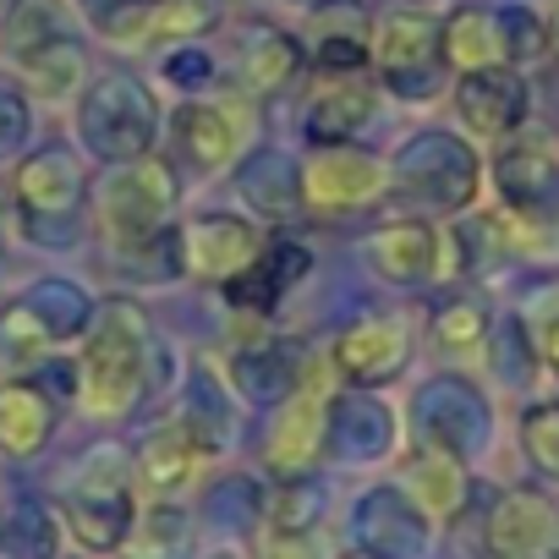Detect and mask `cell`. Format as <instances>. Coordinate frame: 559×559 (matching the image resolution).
Masks as SVG:
<instances>
[{"label": "cell", "instance_id": "cell-1", "mask_svg": "<svg viewBox=\"0 0 559 559\" xmlns=\"http://www.w3.org/2000/svg\"><path fill=\"white\" fill-rule=\"evenodd\" d=\"M143 373H148V330L143 313L127 302H110L78 357V384H83V406L94 417H121L138 406L143 395Z\"/></svg>", "mask_w": 559, "mask_h": 559}, {"label": "cell", "instance_id": "cell-2", "mask_svg": "<svg viewBox=\"0 0 559 559\" xmlns=\"http://www.w3.org/2000/svg\"><path fill=\"white\" fill-rule=\"evenodd\" d=\"M61 521L94 554H110V548L132 543L138 510H132V483H127V455L121 450H94L78 466V477L61 499Z\"/></svg>", "mask_w": 559, "mask_h": 559}, {"label": "cell", "instance_id": "cell-3", "mask_svg": "<svg viewBox=\"0 0 559 559\" xmlns=\"http://www.w3.org/2000/svg\"><path fill=\"white\" fill-rule=\"evenodd\" d=\"M170 209H176V170L159 159H138L116 170L99 192V219L121 252H143L154 236H165Z\"/></svg>", "mask_w": 559, "mask_h": 559}, {"label": "cell", "instance_id": "cell-4", "mask_svg": "<svg viewBox=\"0 0 559 559\" xmlns=\"http://www.w3.org/2000/svg\"><path fill=\"white\" fill-rule=\"evenodd\" d=\"M12 198H17V214L23 225L39 236V241H67L72 236V219L83 209V170L72 159V148H39L17 165L12 176Z\"/></svg>", "mask_w": 559, "mask_h": 559}, {"label": "cell", "instance_id": "cell-5", "mask_svg": "<svg viewBox=\"0 0 559 559\" xmlns=\"http://www.w3.org/2000/svg\"><path fill=\"white\" fill-rule=\"evenodd\" d=\"M368 56L379 61V78L390 94L401 99H423L433 94L439 83V23L423 17V12H384L373 28H368Z\"/></svg>", "mask_w": 559, "mask_h": 559}, {"label": "cell", "instance_id": "cell-6", "mask_svg": "<svg viewBox=\"0 0 559 559\" xmlns=\"http://www.w3.org/2000/svg\"><path fill=\"white\" fill-rule=\"evenodd\" d=\"M83 138L105 159H138L154 138V99L132 78H105L83 99Z\"/></svg>", "mask_w": 559, "mask_h": 559}, {"label": "cell", "instance_id": "cell-7", "mask_svg": "<svg viewBox=\"0 0 559 559\" xmlns=\"http://www.w3.org/2000/svg\"><path fill=\"white\" fill-rule=\"evenodd\" d=\"M379 187H384V165L352 143H319L302 165V198L313 209H357L379 198Z\"/></svg>", "mask_w": 559, "mask_h": 559}, {"label": "cell", "instance_id": "cell-8", "mask_svg": "<svg viewBox=\"0 0 559 559\" xmlns=\"http://www.w3.org/2000/svg\"><path fill=\"white\" fill-rule=\"evenodd\" d=\"M554 521L559 510L548 504V493L537 488H510L499 493V504L488 510V548L499 559H537L554 543Z\"/></svg>", "mask_w": 559, "mask_h": 559}, {"label": "cell", "instance_id": "cell-9", "mask_svg": "<svg viewBox=\"0 0 559 559\" xmlns=\"http://www.w3.org/2000/svg\"><path fill=\"white\" fill-rule=\"evenodd\" d=\"M308 269H313V252H308V247H297V241H269V247H258V258H252L241 274L225 280V297H230L241 313H274L280 297H286Z\"/></svg>", "mask_w": 559, "mask_h": 559}, {"label": "cell", "instance_id": "cell-10", "mask_svg": "<svg viewBox=\"0 0 559 559\" xmlns=\"http://www.w3.org/2000/svg\"><path fill=\"white\" fill-rule=\"evenodd\" d=\"M335 368L357 384H384L406 368L412 357V341H406V324L401 319H357L341 341H335Z\"/></svg>", "mask_w": 559, "mask_h": 559}, {"label": "cell", "instance_id": "cell-11", "mask_svg": "<svg viewBox=\"0 0 559 559\" xmlns=\"http://www.w3.org/2000/svg\"><path fill=\"white\" fill-rule=\"evenodd\" d=\"M203 461H209V439H203L192 423H165V428H154V433L143 439V450H138V477H143L148 493L170 499V493H181V488L198 483Z\"/></svg>", "mask_w": 559, "mask_h": 559}, {"label": "cell", "instance_id": "cell-12", "mask_svg": "<svg viewBox=\"0 0 559 559\" xmlns=\"http://www.w3.org/2000/svg\"><path fill=\"white\" fill-rule=\"evenodd\" d=\"M357 543L362 554L373 559H417L423 543H428V515L406 499V493H368L362 510H357Z\"/></svg>", "mask_w": 559, "mask_h": 559}, {"label": "cell", "instance_id": "cell-13", "mask_svg": "<svg viewBox=\"0 0 559 559\" xmlns=\"http://www.w3.org/2000/svg\"><path fill=\"white\" fill-rule=\"evenodd\" d=\"M439 230L423 225V219H406V225H384L368 236V269L379 280H390V286H428V280L439 274Z\"/></svg>", "mask_w": 559, "mask_h": 559}, {"label": "cell", "instance_id": "cell-14", "mask_svg": "<svg viewBox=\"0 0 559 559\" xmlns=\"http://www.w3.org/2000/svg\"><path fill=\"white\" fill-rule=\"evenodd\" d=\"M439 50L461 72H488L510 61V12L493 7H461L439 23Z\"/></svg>", "mask_w": 559, "mask_h": 559}, {"label": "cell", "instance_id": "cell-15", "mask_svg": "<svg viewBox=\"0 0 559 559\" xmlns=\"http://www.w3.org/2000/svg\"><path fill=\"white\" fill-rule=\"evenodd\" d=\"M252 258H258V230L247 219H236V214H203L198 225L181 230V263L198 269V274L230 280Z\"/></svg>", "mask_w": 559, "mask_h": 559}, {"label": "cell", "instance_id": "cell-16", "mask_svg": "<svg viewBox=\"0 0 559 559\" xmlns=\"http://www.w3.org/2000/svg\"><path fill=\"white\" fill-rule=\"evenodd\" d=\"M455 105H461V121H466L472 132H483V138H504V132H515L521 116H526V83H521L510 67L466 72Z\"/></svg>", "mask_w": 559, "mask_h": 559}, {"label": "cell", "instance_id": "cell-17", "mask_svg": "<svg viewBox=\"0 0 559 559\" xmlns=\"http://www.w3.org/2000/svg\"><path fill=\"white\" fill-rule=\"evenodd\" d=\"M56 433V401L45 384L34 379H12L0 384V455L12 461H34Z\"/></svg>", "mask_w": 559, "mask_h": 559}, {"label": "cell", "instance_id": "cell-18", "mask_svg": "<svg viewBox=\"0 0 559 559\" xmlns=\"http://www.w3.org/2000/svg\"><path fill=\"white\" fill-rule=\"evenodd\" d=\"M297 401L286 406V417L274 423V439H269V461L280 472H302L313 455H319V439L330 433V395L319 384V373H308L302 390H292Z\"/></svg>", "mask_w": 559, "mask_h": 559}, {"label": "cell", "instance_id": "cell-19", "mask_svg": "<svg viewBox=\"0 0 559 559\" xmlns=\"http://www.w3.org/2000/svg\"><path fill=\"white\" fill-rule=\"evenodd\" d=\"M406 499L428 515V521H450L466 504V466L455 450L423 444L406 466Z\"/></svg>", "mask_w": 559, "mask_h": 559}, {"label": "cell", "instance_id": "cell-20", "mask_svg": "<svg viewBox=\"0 0 559 559\" xmlns=\"http://www.w3.org/2000/svg\"><path fill=\"white\" fill-rule=\"evenodd\" d=\"M368 116H373V88L357 72H341L308 99V138L313 143H352V132Z\"/></svg>", "mask_w": 559, "mask_h": 559}, {"label": "cell", "instance_id": "cell-21", "mask_svg": "<svg viewBox=\"0 0 559 559\" xmlns=\"http://www.w3.org/2000/svg\"><path fill=\"white\" fill-rule=\"evenodd\" d=\"M170 143L181 148L192 170H219L236 154V127L219 105H181L170 121Z\"/></svg>", "mask_w": 559, "mask_h": 559}, {"label": "cell", "instance_id": "cell-22", "mask_svg": "<svg viewBox=\"0 0 559 559\" xmlns=\"http://www.w3.org/2000/svg\"><path fill=\"white\" fill-rule=\"evenodd\" d=\"M499 187L521 219H543L559 203V165L543 148H510L499 159Z\"/></svg>", "mask_w": 559, "mask_h": 559}, {"label": "cell", "instance_id": "cell-23", "mask_svg": "<svg viewBox=\"0 0 559 559\" xmlns=\"http://www.w3.org/2000/svg\"><path fill=\"white\" fill-rule=\"evenodd\" d=\"M308 45H313V61L324 72H357L368 61V23H362L357 7L346 12V23H341V7H330V12L313 17Z\"/></svg>", "mask_w": 559, "mask_h": 559}, {"label": "cell", "instance_id": "cell-24", "mask_svg": "<svg viewBox=\"0 0 559 559\" xmlns=\"http://www.w3.org/2000/svg\"><path fill=\"white\" fill-rule=\"evenodd\" d=\"M297 61H302V50H297V39L292 34H274V28H258L252 39H247V50H241V88L247 94H274V88H286L292 83V72H297Z\"/></svg>", "mask_w": 559, "mask_h": 559}, {"label": "cell", "instance_id": "cell-25", "mask_svg": "<svg viewBox=\"0 0 559 559\" xmlns=\"http://www.w3.org/2000/svg\"><path fill=\"white\" fill-rule=\"evenodd\" d=\"M17 67H23V78H28L34 94H45V99H67V94L78 88V78H83V50L61 34V39L39 45L34 56H23Z\"/></svg>", "mask_w": 559, "mask_h": 559}, {"label": "cell", "instance_id": "cell-26", "mask_svg": "<svg viewBox=\"0 0 559 559\" xmlns=\"http://www.w3.org/2000/svg\"><path fill=\"white\" fill-rule=\"evenodd\" d=\"M219 23V0H159L148 12V39H165V45H181V39H198Z\"/></svg>", "mask_w": 559, "mask_h": 559}, {"label": "cell", "instance_id": "cell-27", "mask_svg": "<svg viewBox=\"0 0 559 559\" xmlns=\"http://www.w3.org/2000/svg\"><path fill=\"white\" fill-rule=\"evenodd\" d=\"M335 433L346 455H379L390 450V412H379L373 401H357L352 412H335Z\"/></svg>", "mask_w": 559, "mask_h": 559}, {"label": "cell", "instance_id": "cell-28", "mask_svg": "<svg viewBox=\"0 0 559 559\" xmlns=\"http://www.w3.org/2000/svg\"><path fill=\"white\" fill-rule=\"evenodd\" d=\"M50 39H61V28H56L50 7H39V0H23V7L12 12V23H7V34H0V45H7V56H12V61L34 56V50H39V45H50Z\"/></svg>", "mask_w": 559, "mask_h": 559}, {"label": "cell", "instance_id": "cell-29", "mask_svg": "<svg viewBox=\"0 0 559 559\" xmlns=\"http://www.w3.org/2000/svg\"><path fill=\"white\" fill-rule=\"evenodd\" d=\"M521 444H526V455H532L537 472L559 477V401H543V406L526 412V423H521Z\"/></svg>", "mask_w": 559, "mask_h": 559}, {"label": "cell", "instance_id": "cell-30", "mask_svg": "<svg viewBox=\"0 0 559 559\" xmlns=\"http://www.w3.org/2000/svg\"><path fill=\"white\" fill-rule=\"evenodd\" d=\"M236 379H241V390L258 395V401H274V395H292V390H297V368H292L286 357L274 362V352L241 357V362H236Z\"/></svg>", "mask_w": 559, "mask_h": 559}, {"label": "cell", "instance_id": "cell-31", "mask_svg": "<svg viewBox=\"0 0 559 559\" xmlns=\"http://www.w3.org/2000/svg\"><path fill=\"white\" fill-rule=\"evenodd\" d=\"M483 335H488V313L477 302H450L433 319V341L444 352H472V346H483Z\"/></svg>", "mask_w": 559, "mask_h": 559}, {"label": "cell", "instance_id": "cell-32", "mask_svg": "<svg viewBox=\"0 0 559 559\" xmlns=\"http://www.w3.org/2000/svg\"><path fill=\"white\" fill-rule=\"evenodd\" d=\"M269 526L274 532H302V526H319V488L313 483H286L269 510Z\"/></svg>", "mask_w": 559, "mask_h": 559}, {"label": "cell", "instance_id": "cell-33", "mask_svg": "<svg viewBox=\"0 0 559 559\" xmlns=\"http://www.w3.org/2000/svg\"><path fill=\"white\" fill-rule=\"evenodd\" d=\"M7 548L50 559V548H56V526L45 521V510H28V504H23V510L12 515V526H7Z\"/></svg>", "mask_w": 559, "mask_h": 559}, {"label": "cell", "instance_id": "cell-34", "mask_svg": "<svg viewBox=\"0 0 559 559\" xmlns=\"http://www.w3.org/2000/svg\"><path fill=\"white\" fill-rule=\"evenodd\" d=\"M263 559H330V548H324L319 526H302V532H274V526H269Z\"/></svg>", "mask_w": 559, "mask_h": 559}, {"label": "cell", "instance_id": "cell-35", "mask_svg": "<svg viewBox=\"0 0 559 559\" xmlns=\"http://www.w3.org/2000/svg\"><path fill=\"white\" fill-rule=\"evenodd\" d=\"M537 352H543V362H548V368H559V313H554V319H543Z\"/></svg>", "mask_w": 559, "mask_h": 559}, {"label": "cell", "instance_id": "cell-36", "mask_svg": "<svg viewBox=\"0 0 559 559\" xmlns=\"http://www.w3.org/2000/svg\"><path fill=\"white\" fill-rule=\"evenodd\" d=\"M548 554H554V559H559V521H554V543H548Z\"/></svg>", "mask_w": 559, "mask_h": 559}, {"label": "cell", "instance_id": "cell-37", "mask_svg": "<svg viewBox=\"0 0 559 559\" xmlns=\"http://www.w3.org/2000/svg\"><path fill=\"white\" fill-rule=\"evenodd\" d=\"M352 559H373V554H352Z\"/></svg>", "mask_w": 559, "mask_h": 559}, {"label": "cell", "instance_id": "cell-38", "mask_svg": "<svg viewBox=\"0 0 559 559\" xmlns=\"http://www.w3.org/2000/svg\"><path fill=\"white\" fill-rule=\"evenodd\" d=\"M554 39H559V34H554Z\"/></svg>", "mask_w": 559, "mask_h": 559}]
</instances>
